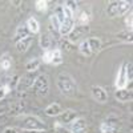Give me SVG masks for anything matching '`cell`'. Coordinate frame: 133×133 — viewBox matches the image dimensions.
I'll return each mask as SVG.
<instances>
[{"label": "cell", "instance_id": "cell-26", "mask_svg": "<svg viewBox=\"0 0 133 133\" xmlns=\"http://www.w3.org/2000/svg\"><path fill=\"white\" fill-rule=\"evenodd\" d=\"M79 51H80V53L83 55V56H92V52L89 49V45H88V41L87 40H84V41L80 43Z\"/></svg>", "mask_w": 133, "mask_h": 133}, {"label": "cell", "instance_id": "cell-5", "mask_svg": "<svg viewBox=\"0 0 133 133\" xmlns=\"http://www.w3.org/2000/svg\"><path fill=\"white\" fill-rule=\"evenodd\" d=\"M91 91H92V96H93V98L96 100L97 103L104 104V103L108 101V93H107V91L104 89L103 87L93 85V87L91 88Z\"/></svg>", "mask_w": 133, "mask_h": 133}, {"label": "cell", "instance_id": "cell-39", "mask_svg": "<svg viewBox=\"0 0 133 133\" xmlns=\"http://www.w3.org/2000/svg\"><path fill=\"white\" fill-rule=\"evenodd\" d=\"M3 133H17V129L16 128H7V129H4Z\"/></svg>", "mask_w": 133, "mask_h": 133}, {"label": "cell", "instance_id": "cell-19", "mask_svg": "<svg viewBox=\"0 0 133 133\" xmlns=\"http://www.w3.org/2000/svg\"><path fill=\"white\" fill-rule=\"evenodd\" d=\"M0 66L3 71H8L12 66V56L9 53H3L0 57Z\"/></svg>", "mask_w": 133, "mask_h": 133}, {"label": "cell", "instance_id": "cell-38", "mask_svg": "<svg viewBox=\"0 0 133 133\" xmlns=\"http://www.w3.org/2000/svg\"><path fill=\"white\" fill-rule=\"evenodd\" d=\"M132 21H133V17H132V14H130L127 19V27L129 28V31H132Z\"/></svg>", "mask_w": 133, "mask_h": 133}, {"label": "cell", "instance_id": "cell-10", "mask_svg": "<svg viewBox=\"0 0 133 133\" xmlns=\"http://www.w3.org/2000/svg\"><path fill=\"white\" fill-rule=\"evenodd\" d=\"M44 112H45V115L49 116V117H56V116H59L63 112V108H61V105L59 103H52V104H49L45 109H44Z\"/></svg>", "mask_w": 133, "mask_h": 133}, {"label": "cell", "instance_id": "cell-40", "mask_svg": "<svg viewBox=\"0 0 133 133\" xmlns=\"http://www.w3.org/2000/svg\"><path fill=\"white\" fill-rule=\"evenodd\" d=\"M61 47H63L64 49H66V51H69V49H71V45H69V43H66V41H64V43L61 44Z\"/></svg>", "mask_w": 133, "mask_h": 133}, {"label": "cell", "instance_id": "cell-11", "mask_svg": "<svg viewBox=\"0 0 133 133\" xmlns=\"http://www.w3.org/2000/svg\"><path fill=\"white\" fill-rule=\"evenodd\" d=\"M33 81L35 79H32L31 76H24V77H20L19 79V84H17V91H27L29 88H32L33 85Z\"/></svg>", "mask_w": 133, "mask_h": 133}, {"label": "cell", "instance_id": "cell-17", "mask_svg": "<svg viewBox=\"0 0 133 133\" xmlns=\"http://www.w3.org/2000/svg\"><path fill=\"white\" fill-rule=\"evenodd\" d=\"M31 44H32V37H27V39H23V40H20L16 43V49L17 52L20 53H24L29 49L31 47Z\"/></svg>", "mask_w": 133, "mask_h": 133}, {"label": "cell", "instance_id": "cell-21", "mask_svg": "<svg viewBox=\"0 0 133 133\" xmlns=\"http://www.w3.org/2000/svg\"><path fill=\"white\" fill-rule=\"evenodd\" d=\"M19 79L20 77L17 75H14V76H11V77H5V80L3 83V85H7L11 91L12 89H16L17 88V84H19Z\"/></svg>", "mask_w": 133, "mask_h": 133}, {"label": "cell", "instance_id": "cell-41", "mask_svg": "<svg viewBox=\"0 0 133 133\" xmlns=\"http://www.w3.org/2000/svg\"><path fill=\"white\" fill-rule=\"evenodd\" d=\"M3 117H4L3 115H0V124H2V120H3Z\"/></svg>", "mask_w": 133, "mask_h": 133}, {"label": "cell", "instance_id": "cell-37", "mask_svg": "<svg viewBox=\"0 0 133 133\" xmlns=\"http://www.w3.org/2000/svg\"><path fill=\"white\" fill-rule=\"evenodd\" d=\"M24 133H48L47 129H32V130H24Z\"/></svg>", "mask_w": 133, "mask_h": 133}, {"label": "cell", "instance_id": "cell-3", "mask_svg": "<svg viewBox=\"0 0 133 133\" xmlns=\"http://www.w3.org/2000/svg\"><path fill=\"white\" fill-rule=\"evenodd\" d=\"M23 130H32V129H45V124L36 117V116H27L23 120V124L20 125Z\"/></svg>", "mask_w": 133, "mask_h": 133}, {"label": "cell", "instance_id": "cell-31", "mask_svg": "<svg viewBox=\"0 0 133 133\" xmlns=\"http://www.w3.org/2000/svg\"><path fill=\"white\" fill-rule=\"evenodd\" d=\"M125 73H127V79L128 81H132V77H133V63H125Z\"/></svg>", "mask_w": 133, "mask_h": 133}, {"label": "cell", "instance_id": "cell-29", "mask_svg": "<svg viewBox=\"0 0 133 133\" xmlns=\"http://www.w3.org/2000/svg\"><path fill=\"white\" fill-rule=\"evenodd\" d=\"M91 20V14L88 11H81L80 12V17H79V21H80V25H88Z\"/></svg>", "mask_w": 133, "mask_h": 133}, {"label": "cell", "instance_id": "cell-2", "mask_svg": "<svg viewBox=\"0 0 133 133\" xmlns=\"http://www.w3.org/2000/svg\"><path fill=\"white\" fill-rule=\"evenodd\" d=\"M32 89L37 96H47L49 92V80L47 75H40L37 76L33 81Z\"/></svg>", "mask_w": 133, "mask_h": 133}, {"label": "cell", "instance_id": "cell-24", "mask_svg": "<svg viewBox=\"0 0 133 133\" xmlns=\"http://www.w3.org/2000/svg\"><path fill=\"white\" fill-rule=\"evenodd\" d=\"M116 37L120 39V40H123V41H125V43H132V31H129V29L121 31V32H118L116 35Z\"/></svg>", "mask_w": 133, "mask_h": 133}, {"label": "cell", "instance_id": "cell-36", "mask_svg": "<svg viewBox=\"0 0 133 133\" xmlns=\"http://www.w3.org/2000/svg\"><path fill=\"white\" fill-rule=\"evenodd\" d=\"M9 92H11V89H9L7 85H2V87H0V101H2V100H3Z\"/></svg>", "mask_w": 133, "mask_h": 133}, {"label": "cell", "instance_id": "cell-12", "mask_svg": "<svg viewBox=\"0 0 133 133\" xmlns=\"http://www.w3.org/2000/svg\"><path fill=\"white\" fill-rule=\"evenodd\" d=\"M8 109H9V113L12 116H20L24 113L25 104H24V101H16L14 104H11Z\"/></svg>", "mask_w": 133, "mask_h": 133}, {"label": "cell", "instance_id": "cell-23", "mask_svg": "<svg viewBox=\"0 0 133 133\" xmlns=\"http://www.w3.org/2000/svg\"><path fill=\"white\" fill-rule=\"evenodd\" d=\"M40 64H41V61L39 60V59H32V60H29L27 64H25V69H27V72H36L37 69H39V66H40Z\"/></svg>", "mask_w": 133, "mask_h": 133}, {"label": "cell", "instance_id": "cell-7", "mask_svg": "<svg viewBox=\"0 0 133 133\" xmlns=\"http://www.w3.org/2000/svg\"><path fill=\"white\" fill-rule=\"evenodd\" d=\"M127 83H128V79H127V73H125V63L121 65L120 68V72H118V76L116 79V88L117 89H123V88L127 87Z\"/></svg>", "mask_w": 133, "mask_h": 133}, {"label": "cell", "instance_id": "cell-13", "mask_svg": "<svg viewBox=\"0 0 133 133\" xmlns=\"http://www.w3.org/2000/svg\"><path fill=\"white\" fill-rule=\"evenodd\" d=\"M73 27H75V21L73 20H69V19H65L64 23L59 28V33H60L61 36H68L69 32L73 29Z\"/></svg>", "mask_w": 133, "mask_h": 133}, {"label": "cell", "instance_id": "cell-22", "mask_svg": "<svg viewBox=\"0 0 133 133\" xmlns=\"http://www.w3.org/2000/svg\"><path fill=\"white\" fill-rule=\"evenodd\" d=\"M25 25H27V28L29 29L31 33H39V31H40V24H39V21L35 17H29L27 20Z\"/></svg>", "mask_w": 133, "mask_h": 133}, {"label": "cell", "instance_id": "cell-18", "mask_svg": "<svg viewBox=\"0 0 133 133\" xmlns=\"http://www.w3.org/2000/svg\"><path fill=\"white\" fill-rule=\"evenodd\" d=\"M83 129H87V121H85V118L79 117V118H76L75 121H72V123H71V130H72V133L73 132L83 130Z\"/></svg>", "mask_w": 133, "mask_h": 133}, {"label": "cell", "instance_id": "cell-4", "mask_svg": "<svg viewBox=\"0 0 133 133\" xmlns=\"http://www.w3.org/2000/svg\"><path fill=\"white\" fill-rule=\"evenodd\" d=\"M91 31L89 25H80V24H77L73 27V29L69 32V35H68V41L69 43H76V41H79L81 37H84L88 32Z\"/></svg>", "mask_w": 133, "mask_h": 133}, {"label": "cell", "instance_id": "cell-27", "mask_svg": "<svg viewBox=\"0 0 133 133\" xmlns=\"http://www.w3.org/2000/svg\"><path fill=\"white\" fill-rule=\"evenodd\" d=\"M132 8V2H120V9H118V16L125 15L128 11Z\"/></svg>", "mask_w": 133, "mask_h": 133}, {"label": "cell", "instance_id": "cell-34", "mask_svg": "<svg viewBox=\"0 0 133 133\" xmlns=\"http://www.w3.org/2000/svg\"><path fill=\"white\" fill-rule=\"evenodd\" d=\"M53 128H55V133H71L68 129H65L64 125L61 123H59V121H57V123H55Z\"/></svg>", "mask_w": 133, "mask_h": 133}, {"label": "cell", "instance_id": "cell-30", "mask_svg": "<svg viewBox=\"0 0 133 133\" xmlns=\"http://www.w3.org/2000/svg\"><path fill=\"white\" fill-rule=\"evenodd\" d=\"M63 5H65V7L68 8V9L71 11V12L75 15V12L77 11V5H79V3H77V2H75V0H66V2H65Z\"/></svg>", "mask_w": 133, "mask_h": 133}, {"label": "cell", "instance_id": "cell-9", "mask_svg": "<svg viewBox=\"0 0 133 133\" xmlns=\"http://www.w3.org/2000/svg\"><path fill=\"white\" fill-rule=\"evenodd\" d=\"M29 33H31V32H29V29L27 28V25H25V24H21V25H19V27L16 28L14 40L17 43V41L23 40V39H27V37H29Z\"/></svg>", "mask_w": 133, "mask_h": 133}, {"label": "cell", "instance_id": "cell-16", "mask_svg": "<svg viewBox=\"0 0 133 133\" xmlns=\"http://www.w3.org/2000/svg\"><path fill=\"white\" fill-rule=\"evenodd\" d=\"M120 9V2H110L107 7V15L108 17H117Z\"/></svg>", "mask_w": 133, "mask_h": 133}, {"label": "cell", "instance_id": "cell-8", "mask_svg": "<svg viewBox=\"0 0 133 133\" xmlns=\"http://www.w3.org/2000/svg\"><path fill=\"white\" fill-rule=\"evenodd\" d=\"M115 96L121 103L130 101V100H132V89H127V88H123V89H116Z\"/></svg>", "mask_w": 133, "mask_h": 133}, {"label": "cell", "instance_id": "cell-32", "mask_svg": "<svg viewBox=\"0 0 133 133\" xmlns=\"http://www.w3.org/2000/svg\"><path fill=\"white\" fill-rule=\"evenodd\" d=\"M35 7L39 12H44V11H47V8H48V2H45V0H37L35 3Z\"/></svg>", "mask_w": 133, "mask_h": 133}, {"label": "cell", "instance_id": "cell-25", "mask_svg": "<svg viewBox=\"0 0 133 133\" xmlns=\"http://www.w3.org/2000/svg\"><path fill=\"white\" fill-rule=\"evenodd\" d=\"M53 65H60L63 64V55H61V49H55L53 51V55H52V63Z\"/></svg>", "mask_w": 133, "mask_h": 133}, {"label": "cell", "instance_id": "cell-33", "mask_svg": "<svg viewBox=\"0 0 133 133\" xmlns=\"http://www.w3.org/2000/svg\"><path fill=\"white\" fill-rule=\"evenodd\" d=\"M100 132H101V133H120V130L113 129V128H109L104 123H101V125H100Z\"/></svg>", "mask_w": 133, "mask_h": 133}, {"label": "cell", "instance_id": "cell-14", "mask_svg": "<svg viewBox=\"0 0 133 133\" xmlns=\"http://www.w3.org/2000/svg\"><path fill=\"white\" fill-rule=\"evenodd\" d=\"M87 41H88V45H89L92 55L101 51V40L98 37H89V39H87Z\"/></svg>", "mask_w": 133, "mask_h": 133}, {"label": "cell", "instance_id": "cell-28", "mask_svg": "<svg viewBox=\"0 0 133 133\" xmlns=\"http://www.w3.org/2000/svg\"><path fill=\"white\" fill-rule=\"evenodd\" d=\"M53 15L56 16V19L59 20V23L63 24L64 20H65V16H64V11H63V5H57L53 11Z\"/></svg>", "mask_w": 133, "mask_h": 133}, {"label": "cell", "instance_id": "cell-20", "mask_svg": "<svg viewBox=\"0 0 133 133\" xmlns=\"http://www.w3.org/2000/svg\"><path fill=\"white\" fill-rule=\"evenodd\" d=\"M52 37L48 35V33H43L40 36V47L44 49V51H49L51 45H52Z\"/></svg>", "mask_w": 133, "mask_h": 133}, {"label": "cell", "instance_id": "cell-6", "mask_svg": "<svg viewBox=\"0 0 133 133\" xmlns=\"http://www.w3.org/2000/svg\"><path fill=\"white\" fill-rule=\"evenodd\" d=\"M77 118V112L73 109H66L59 115V123L61 124H71L72 121Z\"/></svg>", "mask_w": 133, "mask_h": 133}, {"label": "cell", "instance_id": "cell-35", "mask_svg": "<svg viewBox=\"0 0 133 133\" xmlns=\"http://www.w3.org/2000/svg\"><path fill=\"white\" fill-rule=\"evenodd\" d=\"M52 55H53V51H44L43 53V63H47V64H51L52 63Z\"/></svg>", "mask_w": 133, "mask_h": 133}, {"label": "cell", "instance_id": "cell-15", "mask_svg": "<svg viewBox=\"0 0 133 133\" xmlns=\"http://www.w3.org/2000/svg\"><path fill=\"white\" fill-rule=\"evenodd\" d=\"M104 124L108 125L109 128H113V129H117V130H121V127H123V124H121V120L116 116H109L107 117V120L104 121Z\"/></svg>", "mask_w": 133, "mask_h": 133}, {"label": "cell", "instance_id": "cell-1", "mask_svg": "<svg viewBox=\"0 0 133 133\" xmlns=\"http://www.w3.org/2000/svg\"><path fill=\"white\" fill-rule=\"evenodd\" d=\"M56 84H57L59 91H60L63 95H66V96H71V95L76 93V91H77L76 81H75V79H73L69 73H65V72L60 73V75L57 76Z\"/></svg>", "mask_w": 133, "mask_h": 133}]
</instances>
